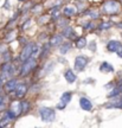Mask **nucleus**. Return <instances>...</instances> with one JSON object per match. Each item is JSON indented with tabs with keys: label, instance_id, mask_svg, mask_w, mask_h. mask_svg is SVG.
Segmentation results:
<instances>
[{
	"label": "nucleus",
	"instance_id": "obj_13",
	"mask_svg": "<svg viewBox=\"0 0 122 128\" xmlns=\"http://www.w3.org/2000/svg\"><path fill=\"white\" fill-rule=\"evenodd\" d=\"M64 13L66 16H72L75 13V10H74V7H66V8H64Z\"/></svg>",
	"mask_w": 122,
	"mask_h": 128
},
{
	"label": "nucleus",
	"instance_id": "obj_15",
	"mask_svg": "<svg viewBox=\"0 0 122 128\" xmlns=\"http://www.w3.org/2000/svg\"><path fill=\"white\" fill-rule=\"evenodd\" d=\"M118 56H120V57H122V52H121V51H118Z\"/></svg>",
	"mask_w": 122,
	"mask_h": 128
},
{
	"label": "nucleus",
	"instance_id": "obj_6",
	"mask_svg": "<svg viewBox=\"0 0 122 128\" xmlns=\"http://www.w3.org/2000/svg\"><path fill=\"white\" fill-rule=\"evenodd\" d=\"M70 100H71V92H64L63 95H62V98H60V104L58 106V108H63V107H65V106L68 104L69 102H70Z\"/></svg>",
	"mask_w": 122,
	"mask_h": 128
},
{
	"label": "nucleus",
	"instance_id": "obj_10",
	"mask_svg": "<svg viewBox=\"0 0 122 128\" xmlns=\"http://www.w3.org/2000/svg\"><path fill=\"white\" fill-rule=\"evenodd\" d=\"M16 87H17V82H16L14 80L7 82V84H6V89H7V90H13V89H16Z\"/></svg>",
	"mask_w": 122,
	"mask_h": 128
},
{
	"label": "nucleus",
	"instance_id": "obj_3",
	"mask_svg": "<svg viewBox=\"0 0 122 128\" xmlns=\"http://www.w3.org/2000/svg\"><path fill=\"white\" fill-rule=\"evenodd\" d=\"M33 48H34V46L30 44V45H27L23 50L22 55H20V60H23V62H26V60L32 56V54H33Z\"/></svg>",
	"mask_w": 122,
	"mask_h": 128
},
{
	"label": "nucleus",
	"instance_id": "obj_4",
	"mask_svg": "<svg viewBox=\"0 0 122 128\" xmlns=\"http://www.w3.org/2000/svg\"><path fill=\"white\" fill-rule=\"evenodd\" d=\"M80 106H81L82 109L86 110V112L91 110V108H92L91 101L89 100V98H86V97H81V100H80Z\"/></svg>",
	"mask_w": 122,
	"mask_h": 128
},
{
	"label": "nucleus",
	"instance_id": "obj_2",
	"mask_svg": "<svg viewBox=\"0 0 122 128\" xmlns=\"http://www.w3.org/2000/svg\"><path fill=\"white\" fill-rule=\"evenodd\" d=\"M86 63H88V60L83 56H78L76 60H75V69L78 70V71H82L83 69L86 68Z\"/></svg>",
	"mask_w": 122,
	"mask_h": 128
},
{
	"label": "nucleus",
	"instance_id": "obj_7",
	"mask_svg": "<svg viewBox=\"0 0 122 128\" xmlns=\"http://www.w3.org/2000/svg\"><path fill=\"white\" fill-rule=\"evenodd\" d=\"M64 78L66 80L68 83H74L76 81V75L74 74V71L71 69H68V70L64 72Z\"/></svg>",
	"mask_w": 122,
	"mask_h": 128
},
{
	"label": "nucleus",
	"instance_id": "obj_16",
	"mask_svg": "<svg viewBox=\"0 0 122 128\" xmlns=\"http://www.w3.org/2000/svg\"><path fill=\"white\" fill-rule=\"evenodd\" d=\"M1 86H2V83H1V80H0V88H1Z\"/></svg>",
	"mask_w": 122,
	"mask_h": 128
},
{
	"label": "nucleus",
	"instance_id": "obj_11",
	"mask_svg": "<svg viewBox=\"0 0 122 128\" xmlns=\"http://www.w3.org/2000/svg\"><path fill=\"white\" fill-rule=\"evenodd\" d=\"M33 66V60H31V62H28V63H26L25 65H24V69H23V74H26L30 69Z\"/></svg>",
	"mask_w": 122,
	"mask_h": 128
},
{
	"label": "nucleus",
	"instance_id": "obj_14",
	"mask_svg": "<svg viewBox=\"0 0 122 128\" xmlns=\"http://www.w3.org/2000/svg\"><path fill=\"white\" fill-rule=\"evenodd\" d=\"M92 45H90V50H95L96 49V46H95V43H91Z\"/></svg>",
	"mask_w": 122,
	"mask_h": 128
},
{
	"label": "nucleus",
	"instance_id": "obj_9",
	"mask_svg": "<svg viewBox=\"0 0 122 128\" xmlns=\"http://www.w3.org/2000/svg\"><path fill=\"white\" fill-rule=\"evenodd\" d=\"M25 92H26V87L25 86H17L16 87V94H17V96L18 97H22V96L25 95Z\"/></svg>",
	"mask_w": 122,
	"mask_h": 128
},
{
	"label": "nucleus",
	"instance_id": "obj_5",
	"mask_svg": "<svg viewBox=\"0 0 122 128\" xmlns=\"http://www.w3.org/2000/svg\"><path fill=\"white\" fill-rule=\"evenodd\" d=\"M121 44H120V42L118 40H110L108 43V45H107V48H108L109 51H112V52H116V51L120 50V48H121Z\"/></svg>",
	"mask_w": 122,
	"mask_h": 128
},
{
	"label": "nucleus",
	"instance_id": "obj_1",
	"mask_svg": "<svg viewBox=\"0 0 122 128\" xmlns=\"http://www.w3.org/2000/svg\"><path fill=\"white\" fill-rule=\"evenodd\" d=\"M40 116H42V119H43V121L51 122V121H54V118H56V113H54V110L51 109V108H42Z\"/></svg>",
	"mask_w": 122,
	"mask_h": 128
},
{
	"label": "nucleus",
	"instance_id": "obj_8",
	"mask_svg": "<svg viewBox=\"0 0 122 128\" xmlns=\"http://www.w3.org/2000/svg\"><path fill=\"white\" fill-rule=\"evenodd\" d=\"M100 70H101L102 72H112V71L114 70V68L109 63H107V62H103V63H102V65L100 66Z\"/></svg>",
	"mask_w": 122,
	"mask_h": 128
},
{
	"label": "nucleus",
	"instance_id": "obj_12",
	"mask_svg": "<svg viewBox=\"0 0 122 128\" xmlns=\"http://www.w3.org/2000/svg\"><path fill=\"white\" fill-rule=\"evenodd\" d=\"M86 38H81V39H78L77 40V48H80V49H82V48H84L86 46Z\"/></svg>",
	"mask_w": 122,
	"mask_h": 128
}]
</instances>
